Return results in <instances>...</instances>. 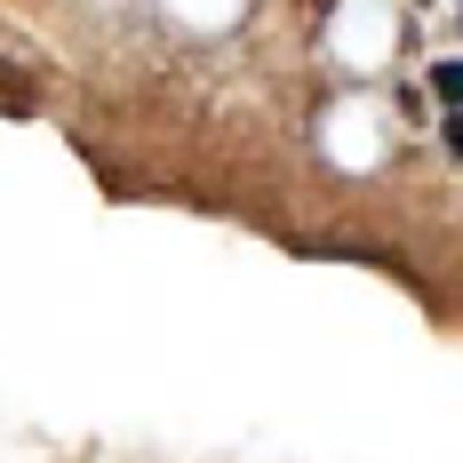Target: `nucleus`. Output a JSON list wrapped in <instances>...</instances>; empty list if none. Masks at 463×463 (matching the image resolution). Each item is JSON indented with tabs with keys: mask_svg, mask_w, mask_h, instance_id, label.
Here are the masks:
<instances>
[{
	"mask_svg": "<svg viewBox=\"0 0 463 463\" xmlns=\"http://www.w3.org/2000/svg\"><path fill=\"white\" fill-rule=\"evenodd\" d=\"M431 96L439 104H463V64H431Z\"/></svg>",
	"mask_w": 463,
	"mask_h": 463,
	"instance_id": "1",
	"label": "nucleus"
},
{
	"mask_svg": "<svg viewBox=\"0 0 463 463\" xmlns=\"http://www.w3.org/2000/svg\"><path fill=\"white\" fill-rule=\"evenodd\" d=\"M448 152H456V160H463V112H456V120H448Z\"/></svg>",
	"mask_w": 463,
	"mask_h": 463,
	"instance_id": "2",
	"label": "nucleus"
}]
</instances>
